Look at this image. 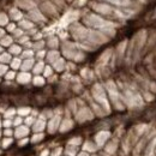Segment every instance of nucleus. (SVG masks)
I'll use <instances>...</instances> for the list:
<instances>
[{
  "mask_svg": "<svg viewBox=\"0 0 156 156\" xmlns=\"http://www.w3.org/2000/svg\"><path fill=\"white\" fill-rule=\"evenodd\" d=\"M82 156H87V155H82Z\"/></svg>",
  "mask_w": 156,
  "mask_h": 156,
  "instance_id": "f257e3e1",
  "label": "nucleus"
}]
</instances>
